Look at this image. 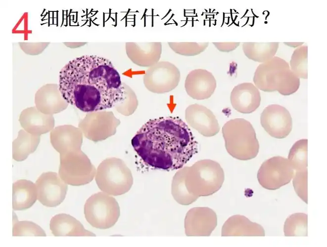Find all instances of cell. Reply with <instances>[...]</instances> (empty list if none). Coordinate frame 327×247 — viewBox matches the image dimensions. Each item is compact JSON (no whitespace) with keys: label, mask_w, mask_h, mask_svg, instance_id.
<instances>
[{"label":"cell","mask_w":327,"mask_h":247,"mask_svg":"<svg viewBox=\"0 0 327 247\" xmlns=\"http://www.w3.org/2000/svg\"><path fill=\"white\" fill-rule=\"evenodd\" d=\"M37 199L47 207H55L64 200L67 185L55 173L43 174L36 182Z\"/></svg>","instance_id":"cell-10"},{"label":"cell","mask_w":327,"mask_h":247,"mask_svg":"<svg viewBox=\"0 0 327 247\" xmlns=\"http://www.w3.org/2000/svg\"><path fill=\"white\" fill-rule=\"evenodd\" d=\"M308 46L302 45L295 49L290 61V68L299 78H308Z\"/></svg>","instance_id":"cell-21"},{"label":"cell","mask_w":327,"mask_h":247,"mask_svg":"<svg viewBox=\"0 0 327 247\" xmlns=\"http://www.w3.org/2000/svg\"><path fill=\"white\" fill-rule=\"evenodd\" d=\"M180 72L173 63L158 62L147 69L143 76V83L150 92L162 94L169 92L178 85Z\"/></svg>","instance_id":"cell-7"},{"label":"cell","mask_w":327,"mask_h":247,"mask_svg":"<svg viewBox=\"0 0 327 247\" xmlns=\"http://www.w3.org/2000/svg\"><path fill=\"white\" fill-rule=\"evenodd\" d=\"M294 169L288 159L281 156L273 157L261 165L257 173L260 184L269 190H275L288 184Z\"/></svg>","instance_id":"cell-6"},{"label":"cell","mask_w":327,"mask_h":247,"mask_svg":"<svg viewBox=\"0 0 327 247\" xmlns=\"http://www.w3.org/2000/svg\"><path fill=\"white\" fill-rule=\"evenodd\" d=\"M279 46L278 42H244L242 49L245 55L254 61L264 63L273 58Z\"/></svg>","instance_id":"cell-18"},{"label":"cell","mask_w":327,"mask_h":247,"mask_svg":"<svg viewBox=\"0 0 327 247\" xmlns=\"http://www.w3.org/2000/svg\"><path fill=\"white\" fill-rule=\"evenodd\" d=\"M187 94L192 98L201 100L210 98L216 88L213 74L203 69H196L187 75L185 83Z\"/></svg>","instance_id":"cell-12"},{"label":"cell","mask_w":327,"mask_h":247,"mask_svg":"<svg viewBox=\"0 0 327 247\" xmlns=\"http://www.w3.org/2000/svg\"><path fill=\"white\" fill-rule=\"evenodd\" d=\"M260 122L270 135L278 139L285 138L292 128V120L289 111L278 104L269 105L264 109Z\"/></svg>","instance_id":"cell-9"},{"label":"cell","mask_w":327,"mask_h":247,"mask_svg":"<svg viewBox=\"0 0 327 247\" xmlns=\"http://www.w3.org/2000/svg\"><path fill=\"white\" fill-rule=\"evenodd\" d=\"M213 43L219 51L228 52L235 49L239 45L240 42H213Z\"/></svg>","instance_id":"cell-24"},{"label":"cell","mask_w":327,"mask_h":247,"mask_svg":"<svg viewBox=\"0 0 327 247\" xmlns=\"http://www.w3.org/2000/svg\"><path fill=\"white\" fill-rule=\"evenodd\" d=\"M232 106L237 112L250 114L260 106L261 95L259 89L251 82L237 84L233 89L230 95Z\"/></svg>","instance_id":"cell-13"},{"label":"cell","mask_w":327,"mask_h":247,"mask_svg":"<svg viewBox=\"0 0 327 247\" xmlns=\"http://www.w3.org/2000/svg\"><path fill=\"white\" fill-rule=\"evenodd\" d=\"M308 140L300 139L296 141L290 149L288 159L295 173H303L307 171Z\"/></svg>","instance_id":"cell-19"},{"label":"cell","mask_w":327,"mask_h":247,"mask_svg":"<svg viewBox=\"0 0 327 247\" xmlns=\"http://www.w3.org/2000/svg\"><path fill=\"white\" fill-rule=\"evenodd\" d=\"M131 143L145 164L166 170L182 168L197 151L190 128L178 117L149 120L137 131Z\"/></svg>","instance_id":"cell-2"},{"label":"cell","mask_w":327,"mask_h":247,"mask_svg":"<svg viewBox=\"0 0 327 247\" xmlns=\"http://www.w3.org/2000/svg\"><path fill=\"white\" fill-rule=\"evenodd\" d=\"M265 235V230L261 225L239 215L229 218L223 225L222 232V236H264Z\"/></svg>","instance_id":"cell-16"},{"label":"cell","mask_w":327,"mask_h":247,"mask_svg":"<svg viewBox=\"0 0 327 247\" xmlns=\"http://www.w3.org/2000/svg\"><path fill=\"white\" fill-rule=\"evenodd\" d=\"M253 82L255 86L262 91H278L286 96L298 89L300 78L290 70L288 63L280 57L274 56L257 67Z\"/></svg>","instance_id":"cell-3"},{"label":"cell","mask_w":327,"mask_h":247,"mask_svg":"<svg viewBox=\"0 0 327 247\" xmlns=\"http://www.w3.org/2000/svg\"><path fill=\"white\" fill-rule=\"evenodd\" d=\"M37 199L36 186L31 181L19 180L12 186V208L23 210L31 207Z\"/></svg>","instance_id":"cell-17"},{"label":"cell","mask_w":327,"mask_h":247,"mask_svg":"<svg viewBox=\"0 0 327 247\" xmlns=\"http://www.w3.org/2000/svg\"><path fill=\"white\" fill-rule=\"evenodd\" d=\"M52 234L58 236H95L76 218L69 214H58L52 217L49 224Z\"/></svg>","instance_id":"cell-15"},{"label":"cell","mask_w":327,"mask_h":247,"mask_svg":"<svg viewBox=\"0 0 327 247\" xmlns=\"http://www.w3.org/2000/svg\"><path fill=\"white\" fill-rule=\"evenodd\" d=\"M58 87L67 103L84 112L111 108L125 97L124 84L112 63L95 55L69 61L59 72Z\"/></svg>","instance_id":"cell-1"},{"label":"cell","mask_w":327,"mask_h":247,"mask_svg":"<svg viewBox=\"0 0 327 247\" xmlns=\"http://www.w3.org/2000/svg\"><path fill=\"white\" fill-rule=\"evenodd\" d=\"M130 170L121 160L107 159L98 167L95 180L99 188L112 195L120 194V183L132 182Z\"/></svg>","instance_id":"cell-8"},{"label":"cell","mask_w":327,"mask_h":247,"mask_svg":"<svg viewBox=\"0 0 327 247\" xmlns=\"http://www.w3.org/2000/svg\"><path fill=\"white\" fill-rule=\"evenodd\" d=\"M308 216L304 213H295L286 219L283 227L285 236H307Z\"/></svg>","instance_id":"cell-20"},{"label":"cell","mask_w":327,"mask_h":247,"mask_svg":"<svg viewBox=\"0 0 327 247\" xmlns=\"http://www.w3.org/2000/svg\"><path fill=\"white\" fill-rule=\"evenodd\" d=\"M128 57L135 64L141 67H151L159 62L162 52L160 42H126Z\"/></svg>","instance_id":"cell-14"},{"label":"cell","mask_w":327,"mask_h":247,"mask_svg":"<svg viewBox=\"0 0 327 247\" xmlns=\"http://www.w3.org/2000/svg\"><path fill=\"white\" fill-rule=\"evenodd\" d=\"M185 118L190 127L204 136H214L220 130L215 116L204 106L198 104L189 105L185 111Z\"/></svg>","instance_id":"cell-11"},{"label":"cell","mask_w":327,"mask_h":247,"mask_svg":"<svg viewBox=\"0 0 327 247\" xmlns=\"http://www.w3.org/2000/svg\"><path fill=\"white\" fill-rule=\"evenodd\" d=\"M13 236H46L44 230L37 224L29 221H19L13 212Z\"/></svg>","instance_id":"cell-22"},{"label":"cell","mask_w":327,"mask_h":247,"mask_svg":"<svg viewBox=\"0 0 327 247\" xmlns=\"http://www.w3.org/2000/svg\"><path fill=\"white\" fill-rule=\"evenodd\" d=\"M169 46L176 53L193 56L203 52L209 45V42H168Z\"/></svg>","instance_id":"cell-23"},{"label":"cell","mask_w":327,"mask_h":247,"mask_svg":"<svg viewBox=\"0 0 327 247\" xmlns=\"http://www.w3.org/2000/svg\"><path fill=\"white\" fill-rule=\"evenodd\" d=\"M222 134L226 150L233 157L245 161L257 155L259 142L255 130L248 121L243 118L229 120L223 126Z\"/></svg>","instance_id":"cell-4"},{"label":"cell","mask_w":327,"mask_h":247,"mask_svg":"<svg viewBox=\"0 0 327 247\" xmlns=\"http://www.w3.org/2000/svg\"><path fill=\"white\" fill-rule=\"evenodd\" d=\"M84 213L86 220L93 227L105 229L115 223L119 210L114 198L105 193L98 192L87 200Z\"/></svg>","instance_id":"cell-5"}]
</instances>
